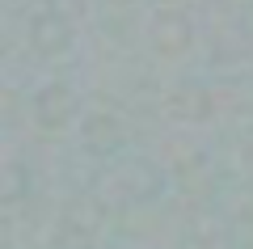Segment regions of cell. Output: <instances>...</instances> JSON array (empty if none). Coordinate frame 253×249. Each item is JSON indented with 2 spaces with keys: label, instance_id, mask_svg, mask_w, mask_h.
<instances>
[{
  "label": "cell",
  "instance_id": "obj_1",
  "mask_svg": "<svg viewBox=\"0 0 253 249\" xmlns=\"http://www.w3.org/2000/svg\"><path fill=\"white\" fill-rule=\"evenodd\" d=\"M81 98H76V89L68 85V80H42L34 93H30V118H34V127H42V131H63V127L81 123Z\"/></svg>",
  "mask_w": 253,
  "mask_h": 249
},
{
  "label": "cell",
  "instance_id": "obj_2",
  "mask_svg": "<svg viewBox=\"0 0 253 249\" xmlns=\"http://www.w3.org/2000/svg\"><path fill=\"white\" fill-rule=\"evenodd\" d=\"M144 38L152 43L156 55L177 59V55H186L190 47H194V17H190L186 9H177V4H156V9L148 13Z\"/></svg>",
  "mask_w": 253,
  "mask_h": 249
},
{
  "label": "cell",
  "instance_id": "obj_3",
  "mask_svg": "<svg viewBox=\"0 0 253 249\" xmlns=\"http://www.w3.org/2000/svg\"><path fill=\"white\" fill-rule=\"evenodd\" d=\"M76 140H81V148L89 152V156L110 160V156H118L123 144H126V123H123V114L110 110V106L84 110L81 123H76Z\"/></svg>",
  "mask_w": 253,
  "mask_h": 249
},
{
  "label": "cell",
  "instance_id": "obj_4",
  "mask_svg": "<svg viewBox=\"0 0 253 249\" xmlns=\"http://www.w3.org/2000/svg\"><path fill=\"white\" fill-rule=\"evenodd\" d=\"M26 47L38 55V59H59L76 47V26L68 13L59 9H38L30 13L26 21Z\"/></svg>",
  "mask_w": 253,
  "mask_h": 249
},
{
  "label": "cell",
  "instance_id": "obj_5",
  "mask_svg": "<svg viewBox=\"0 0 253 249\" xmlns=\"http://www.w3.org/2000/svg\"><path fill=\"white\" fill-rule=\"evenodd\" d=\"M165 114L181 127H203V123L215 118V93L203 80H177L165 93Z\"/></svg>",
  "mask_w": 253,
  "mask_h": 249
},
{
  "label": "cell",
  "instance_id": "obj_6",
  "mask_svg": "<svg viewBox=\"0 0 253 249\" xmlns=\"http://www.w3.org/2000/svg\"><path fill=\"white\" fill-rule=\"evenodd\" d=\"M118 190H123V199H131V203H148V199H156L165 190V169L139 156V160H131V165L118 173Z\"/></svg>",
  "mask_w": 253,
  "mask_h": 249
},
{
  "label": "cell",
  "instance_id": "obj_7",
  "mask_svg": "<svg viewBox=\"0 0 253 249\" xmlns=\"http://www.w3.org/2000/svg\"><path fill=\"white\" fill-rule=\"evenodd\" d=\"M101 220H106V203L97 195H72L63 203V224L76 232H97Z\"/></svg>",
  "mask_w": 253,
  "mask_h": 249
},
{
  "label": "cell",
  "instance_id": "obj_8",
  "mask_svg": "<svg viewBox=\"0 0 253 249\" xmlns=\"http://www.w3.org/2000/svg\"><path fill=\"white\" fill-rule=\"evenodd\" d=\"M26 190H30V169L21 160H9V165H4V182H0V199H4V203H17Z\"/></svg>",
  "mask_w": 253,
  "mask_h": 249
},
{
  "label": "cell",
  "instance_id": "obj_9",
  "mask_svg": "<svg viewBox=\"0 0 253 249\" xmlns=\"http://www.w3.org/2000/svg\"><path fill=\"white\" fill-rule=\"evenodd\" d=\"M101 4H110V9H126V4H135V0H101Z\"/></svg>",
  "mask_w": 253,
  "mask_h": 249
}]
</instances>
